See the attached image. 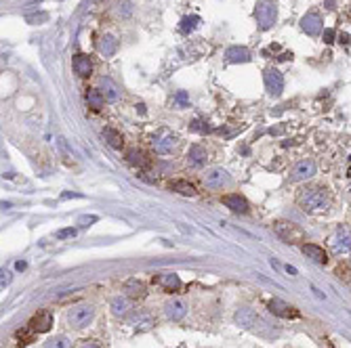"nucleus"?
<instances>
[{"mask_svg":"<svg viewBox=\"0 0 351 348\" xmlns=\"http://www.w3.org/2000/svg\"><path fill=\"white\" fill-rule=\"evenodd\" d=\"M297 203L303 212L307 214H318V212H326L328 203H330V197H328V191L322 185H307L303 187L297 195Z\"/></svg>","mask_w":351,"mask_h":348,"instance_id":"f257e3e1","label":"nucleus"},{"mask_svg":"<svg viewBox=\"0 0 351 348\" xmlns=\"http://www.w3.org/2000/svg\"><path fill=\"white\" fill-rule=\"evenodd\" d=\"M255 19H257L259 30H263V32L271 30L276 19H278L276 3H271V0H261V3L257 5V9H255Z\"/></svg>","mask_w":351,"mask_h":348,"instance_id":"f03ea898","label":"nucleus"},{"mask_svg":"<svg viewBox=\"0 0 351 348\" xmlns=\"http://www.w3.org/2000/svg\"><path fill=\"white\" fill-rule=\"evenodd\" d=\"M274 231H276V235L282 239V241H286V243H301V241H305V231L299 227V224H295V222H288V220H278L276 224H274Z\"/></svg>","mask_w":351,"mask_h":348,"instance_id":"7ed1b4c3","label":"nucleus"},{"mask_svg":"<svg viewBox=\"0 0 351 348\" xmlns=\"http://www.w3.org/2000/svg\"><path fill=\"white\" fill-rule=\"evenodd\" d=\"M328 245L337 254V256H345L351 254V229L349 227H339L335 233L328 237Z\"/></svg>","mask_w":351,"mask_h":348,"instance_id":"20e7f679","label":"nucleus"},{"mask_svg":"<svg viewBox=\"0 0 351 348\" xmlns=\"http://www.w3.org/2000/svg\"><path fill=\"white\" fill-rule=\"evenodd\" d=\"M93 317H95V309L91 304H78L68 313V323L74 330H82L93 321Z\"/></svg>","mask_w":351,"mask_h":348,"instance_id":"39448f33","label":"nucleus"},{"mask_svg":"<svg viewBox=\"0 0 351 348\" xmlns=\"http://www.w3.org/2000/svg\"><path fill=\"white\" fill-rule=\"evenodd\" d=\"M179 143V136L172 134L170 130H160L156 136L151 138V147L156 153H170Z\"/></svg>","mask_w":351,"mask_h":348,"instance_id":"423d86ee","label":"nucleus"},{"mask_svg":"<svg viewBox=\"0 0 351 348\" xmlns=\"http://www.w3.org/2000/svg\"><path fill=\"white\" fill-rule=\"evenodd\" d=\"M322 28H324V21H322V15L318 11H309V13H307L301 19V30L307 36H318V34H322Z\"/></svg>","mask_w":351,"mask_h":348,"instance_id":"0eeeda50","label":"nucleus"},{"mask_svg":"<svg viewBox=\"0 0 351 348\" xmlns=\"http://www.w3.org/2000/svg\"><path fill=\"white\" fill-rule=\"evenodd\" d=\"M316 174V161L314 159H301L299 164H295V168L290 170V180L292 182H301L307 180Z\"/></svg>","mask_w":351,"mask_h":348,"instance_id":"6e6552de","label":"nucleus"},{"mask_svg":"<svg viewBox=\"0 0 351 348\" xmlns=\"http://www.w3.org/2000/svg\"><path fill=\"white\" fill-rule=\"evenodd\" d=\"M204 185L208 189H223L225 185H229V174L223 168H210L204 174Z\"/></svg>","mask_w":351,"mask_h":348,"instance_id":"1a4fd4ad","label":"nucleus"},{"mask_svg":"<svg viewBox=\"0 0 351 348\" xmlns=\"http://www.w3.org/2000/svg\"><path fill=\"white\" fill-rule=\"evenodd\" d=\"M265 88H267V92H269L271 97H280L282 95V90H284V78H282V74L278 72V69H274V67L265 69Z\"/></svg>","mask_w":351,"mask_h":348,"instance_id":"9d476101","label":"nucleus"},{"mask_svg":"<svg viewBox=\"0 0 351 348\" xmlns=\"http://www.w3.org/2000/svg\"><path fill=\"white\" fill-rule=\"evenodd\" d=\"M269 311L280 319H297L299 317V311L286 302H282V300H269Z\"/></svg>","mask_w":351,"mask_h":348,"instance_id":"9b49d317","label":"nucleus"},{"mask_svg":"<svg viewBox=\"0 0 351 348\" xmlns=\"http://www.w3.org/2000/svg\"><path fill=\"white\" fill-rule=\"evenodd\" d=\"M51 325H53V315L49 313V311H42V313H38L32 321H30V330L34 332V334H42V332H49L51 330Z\"/></svg>","mask_w":351,"mask_h":348,"instance_id":"f8f14e48","label":"nucleus"},{"mask_svg":"<svg viewBox=\"0 0 351 348\" xmlns=\"http://www.w3.org/2000/svg\"><path fill=\"white\" fill-rule=\"evenodd\" d=\"M259 315L252 311V309H240L238 313H236V323L238 325H242L244 330H255L257 327V323H259Z\"/></svg>","mask_w":351,"mask_h":348,"instance_id":"ddd939ff","label":"nucleus"},{"mask_svg":"<svg viewBox=\"0 0 351 348\" xmlns=\"http://www.w3.org/2000/svg\"><path fill=\"white\" fill-rule=\"evenodd\" d=\"M301 250H303V254H305L307 258H311V260L318 262V264H326V262H328V254H326V250H324L322 245H316V243H303Z\"/></svg>","mask_w":351,"mask_h":348,"instance_id":"4468645a","label":"nucleus"},{"mask_svg":"<svg viewBox=\"0 0 351 348\" xmlns=\"http://www.w3.org/2000/svg\"><path fill=\"white\" fill-rule=\"evenodd\" d=\"M153 281H156L158 285H162L166 292H177L181 288L179 275H174V273H162L158 277H153Z\"/></svg>","mask_w":351,"mask_h":348,"instance_id":"2eb2a0df","label":"nucleus"},{"mask_svg":"<svg viewBox=\"0 0 351 348\" xmlns=\"http://www.w3.org/2000/svg\"><path fill=\"white\" fill-rule=\"evenodd\" d=\"M185 313H187V309H185V304L181 302V300H170V302L164 304V315L170 321H181L185 317Z\"/></svg>","mask_w":351,"mask_h":348,"instance_id":"dca6fc26","label":"nucleus"},{"mask_svg":"<svg viewBox=\"0 0 351 348\" xmlns=\"http://www.w3.org/2000/svg\"><path fill=\"white\" fill-rule=\"evenodd\" d=\"M223 203L229 208V210H233V212H240V214H246L248 212V201L242 195H238V193L225 195L223 197Z\"/></svg>","mask_w":351,"mask_h":348,"instance_id":"f3484780","label":"nucleus"},{"mask_svg":"<svg viewBox=\"0 0 351 348\" xmlns=\"http://www.w3.org/2000/svg\"><path fill=\"white\" fill-rule=\"evenodd\" d=\"M74 72L78 74V76H89L91 72H93V63H91V59H89V55H82V53H78L76 57H74Z\"/></svg>","mask_w":351,"mask_h":348,"instance_id":"a211bd4d","label":"nucleus"},{"mask_svg":"<svg viewBox=\"0 0 351 348\" xmlns=\"http://www.w3.org/2000/svg\"><path fill=\"white\" fill-rule=\"evenodd\" d=\"M225 59L229 63H246V61H250V53L244 49V46H229L227 53H225Z\"/></svg>","mask_w":351,"mask_h":348,"instance_id":"6ab92c4d","label":"nucleus"},{"mask_svg":"<svg viewBox=\"0 0 351 348\" xmlns=\"http://www.w3.org/2000/svg\"><path fill=\"white\" fill-rule=\"evenodd\" d=\"M99 53L103 55V57H114L116 55V51H118V40L114 38V36H103L101 40H99Z\"/></svg>","mask_w":351,"mask_h":348,"instance_id":"aec40b11","label":"nucleus"},{"mask_svg":"<svg viewBox=\"0 0 351 348\" xmlns=\"http://www.w3.org/2000/svg\"><path fill=\"white\" fill-rule=\"evenodd\" d=\"M99 86H101V92H103L105 101H118V99H120V90H118V86H116L112 80H109V78H101Z\"/></svg>","mask_w":351,"mask_h":348,"instance_id":"412c9836","label":"nucleus"},{"mask_svg":"<svg viewBox=\"0 0 351 348\" xmlns=\"http://www.w3.org/2000/svg\"><path fill=\"white\" fill-rule=\"evenodd\" d=\"M204 161H206V151L200 145H191L189 147V153H187V164L198 168V166L204 164Z\"/></svg>","mask_w":351,"mask_h":348,"instance_id":"4be33fe9","label":"nucleus"},{"mask_svg":"<svg viewBox=\"0 0 351 348\" xmlns=\"http://www.w3.org/2000/svg\"><path fill=\"white\" fill-rule=\"evenodd\" d=\"M124 292H126V296H128V298L139 300V298H143V296H145V285H143L139 279H128V281L124 283Z\"/></svg>","mask_w":351,"mask_h":348,"instance_id":"5701e85b","label":"nucleus"},{"mask_svg":"<svg viewBox=\"0 0 351 348\" xmlns=\"http://www.w3.org/2000/svg\"><path fill=\"white\" fill-rule=\"evenodd\" d=\"M103 138L107 141V145H112L114 149H122V147H124V138H122V134H120L118 130H114V128H105V130H103Z\"/></svg>","mask_w":351,"mask_h":348,"instance_id":"b1692460","label":"nucleus"},{"mask_svg":"<svg viewBox=\"0 0 351 348\" xmlns=\"http://www.w3.org/2000/svg\"><path fill=\"white\" fill-rule=\"evenodd\" d=\"M109 309H112V313H114L116 317H124V315L128 313V309H130V304H128V298H122V296L114 298L112 302H109Z\"/></svg>","mask_w":351,"mask_h":348,"instance_id":"393cba45","label":"nucleus"},{"mask_svg":"<svg viewBox=\"0 0 351 348\" xmlns=\"http://www.w3.org/2000/svg\"><path fill=\"white\" fill-rule=\"evenodd\" d=\"M86 103H89L93 109H101L103 103H105V97L101 90H89L86 92Z\"/></svg>","mask_w":351,"mask_h":348,"instance_id":"a878e982","label":"nucleus"},{"mask_svg":"<svg viewBox=\"0 0 351 348\" xmlns=\"http://www.w3.org/2000/svg\"><path fill=\"white\" fill-rule=\"evenodd\" d=\"M45 348H72V340L65 336H53L45 342Z\"/></svg>","mask_w":351,"mask_h":348,"instance_id":"bb28decb","label":"nucleus"},{"mask_svg":"<svg viewBox=\"0 0 351 348\" xmlns=\"http://www.w3.org/2000/svg\"><path fill=\"white\" fill-rule=\"evenodd\" d=\"M170 189L172 191H177V193H181V195H196V189L191 187L189 182H185V180H172L170 182Z\"/></svg>","mask_w":351,"mask_h":348,"instance_id":"cd10ccee","label":"nucleus"},{"mask_svg":"<svg viewBox=\"0 0 351 348\" xmlns=\"http://www.w3.org/2000/svg\"><path fill=\"white\" fill-rule=\"evenodd\" d=\"M200 23V17H196V15H191V17H183L181 19V26H179V30H181V34H189V32H193L196 30V26Z\"/></svg>","mask_w":351,"mask_h":348,"instance_id":"c85d7f7f","label":"nucleus"},{"mask_svg":"<svg viewBox=\"0 0 351 348\" xmlns=\"http://www.w3.org/2000/svg\"><path fill=\"white\" fill-rule=\"evenodd\" d=\"M130 323H133V325H137V327H141V330H147V327L153 325V317H149V315H139V317H135V319H130Z\"/></svg>","mask_w":351,"mask_h":348,"instance_id":"c756f323","label":"nucleus"},{"mask_svg":"<svg viewBox=\"0 0 351 348\" xmlns=\"http://www.w3.org/2000/svg\"><path fill=\"white\" fill-rule=\"evenodd\" d=\"M128 161H130V164H135V166H145L147 164L145 155L141 151H137V149H130L128 151Z\"/></svg>","mask_w":351,"mask_h":348,"instance_id":"7c9ffc66","label":"nucleus"},{"mask_svg":"<svg viewBox=\"0 0 351 348\" xmlns=\"http://www.w3.org/2000/svg\"><path fill=\"white\" fill-rule=\"evenodd\" d=\"M74 235H76V229H63V231H59V233H57L59 239H63V237H74Z\"/></svg>","mask_w":351,"mask_h":348,"instance_id":"2f4dec72","label":"nucleus"},{"mask_svg":"<svg viewBox=\"0 0 351 348\" xmlns=\"http://www.w3.org/2000/svg\"><path fill=\"white\" fill-rule=\"evenodd\" d=\"M174 101L185 107V105H187V95H185V92H177V97H174Z\"/></svg>","mask_w":351,"mask_h":348,"instance_id":"473e14b6","label":"nucleus"},{"mask_svg":"<svg viewBox=\"0 0 351 348\" xmlns=\"http://www.w3.org/2000/svg\"><path fill=\"white\" fill-rule=\"evenodd\" d=\"M324 40L330 44V42H335V30H324Z\"/></svg>","mask_w":351,"mask_h":348,"instance_id":"72a5a7b5","label":"nucleus"},{"mask_svg":"<svg viewBox=\"0 0 351 348\" xmlns=\"http://www.w3.org/2000/svg\"><path fill=\"white\" fill-rule=\"evenodd\" d=\"M191 130H208V126H204V122H198V120H196V122L191 124Z\"/></svg>","mask_w":351,"mask_h":348,"instance_id":"f704fd0d","label":"nucleus"},{"mask_svg":"<svg viewBox=\"0 0 351 348\" xmlns=\"http://www.w3.org/2000/svg\"><path fill=\"white\" fill-rule=\"evenodd\" d=\"M95 220H97V216H82V218H80L82 227H89V222H95Z\"/></svg>","mask_w":351,"mask_h":348,"instance_id":"c9c22d12","label":"nucleus"},{"mask_svg":"<svg viewBox=\"0 0 351 348\" xmlns=\"http://www.w3.org/2000/svg\"><path fill=\"white\" fill-rule=\"evenodd\" d=\"M80 348H99V346H97V344H82Z\"/></svg>","mask_w":351,"mask_h":348,"instance_id":"e433bc0d","label":"nucleus"}]
</instances>
